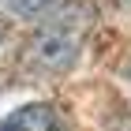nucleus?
I'll use <instances>...</instances> for the list:
<instances>
[{"label": "nucleus", "instance_id": "5", "mask_svg": "<svg viewBox=\"0 0 131 131\" xmlns=\"http://www.w3.org/2000/svg\"><path fill=\"white\" fill-rule=\"evenodd\" d=\"M116 131H131V120H127V124H120V127H116Z\"/></svg>", "mask_w": 131, "mask_h": 131}, {"label": "nucleus", "instance_id": "4", "mask_svg": "<svg viewBox=\"0 0 131 131\" xmlns=\"http://www.w3.org/2000/svg\"><path fill=\"white\" fill-rule=\"evenodd\" d=\"M8 38V19H4V15H0V41Z\"/></svg>", "mask_w": 131, "mask_h": 131}, {"label": "nucleus", "instance_id": "3", "mask_svg": "<svg viewBox=\"0 0 131 131\" xmlns=\"http://www.w3.org/2000/svg\"><path fill=\"white\" fill-rule=\"evenodd\" d=\"M56 0H8V8L11 11H19V15H38V11L52 8Z\"/></svg>", "mask_w": 131, "mask_h": 131}, {"label": "nucleus", "instance_id": "1", "mask_svg": "<svg viewBox=\"0 0 131 131\" xmlns=\"http://www.w3.org/2000/svg\"><path fill=\"white\" fill-rule=\"evenodd\" d=\"M90 30H94V4L90 0H64L38 26L30 41V64L49 75H64L68 68H75Z\"/></svg>", "mask_w": 131, "mask_h": 131}, {"label": "nucleus", "instance_id": "2", "mask_svg": "<svg viewBox=\"0 0 131 131\" xmlns=\"http://www.w3.org/2000/svg\"><path fill=\"white\" fill-rule=\"evenodd\" d=\"M0 131H68V124L52 105H26L0 120Z\"/></svg>", "mask_w": 131, "mask_h": 131}]
</instances>
